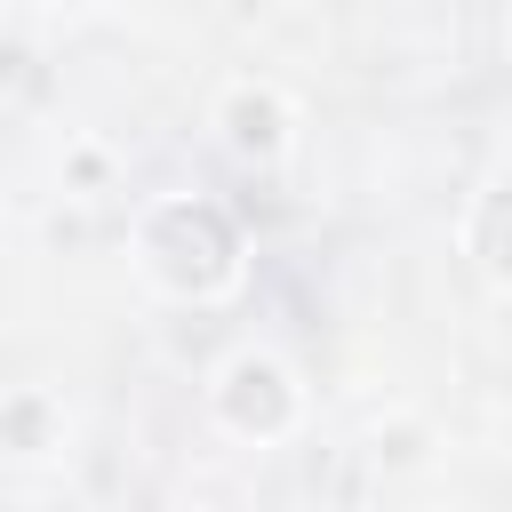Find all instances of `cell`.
<instances>
[{
    "label": "cell",
    "mask_w": 512,
    "mask_h": 512,
    "mask_svg": "<svg viewBox=\"0 0 512 512\" xmlns=\"http://www.w3.org/2000/svg\"><path fill=\"white\" fill-rule=\"evenodd\" d=\"M232 416L240 424H280V376L256 368V360H240L232 368Z\"/></svg>",
    "instance_id": "obj_2"
},
{
    "label": "cell",
    "mask_w": 512,
    "mask_h": 512,
    "mask_svg": "<svg viewBox=\"0 0 512 512\" xmlns=\"http://www.w3.org/2000/svg\"><path fill=\"white\" fill-rule=\"evenodd\" d=\"M152 256H160V272L176 288H216L224 264H232V240H224V224L208 208H168L152 224Z\"/></svg>",
    "instance_id": "obj_1"
},
{
    "label": "cell",
    "mask_w": 512,
    "mask_h": 512,
    "mask_svg": "<svg viewBox=\"0 0 512 512\" xmlns=\"http://www.w3.org/2000/svg\"><path fill=\"white\" fill-rule=\"evenodd\" d=\"M480 248H488V264H496V272H512V192H496V200H488V216H480Z\"/></svg>",
    "instance_id": "obj_3"
},
{
    "label": "cell",
    "mask_w": 512,
    "mask_h": 512,
    "mask_svg": "<svg viewBox=\"0 0 512 512\" xmlns=\"http://www.w3.org/2000/svg\"><path fill=\"white\" fill-rule=\"evenodd\" d=\"M232 120H240V128H232L240 144H272V104H240Z\"/></svg>",
    "instance_id": "obj_4"
}]
</instances>
